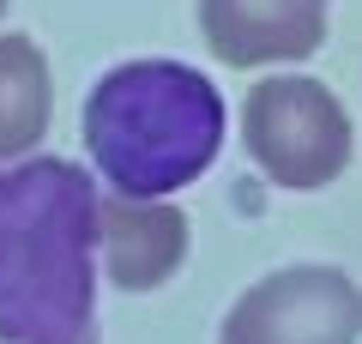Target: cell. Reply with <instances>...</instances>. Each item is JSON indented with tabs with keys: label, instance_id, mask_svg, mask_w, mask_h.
<instances>
[{
	"label": "cell",
	"instance_id": "obj_3",
	"mask_svg": "<svg viewBox=\"0 0 362 344\" xmlns=\"http://www.w3.org/2000/svg\"><path fill=\"white\" fill-rule=\"evenodd\" d=\"M242 145L278 188L314 193L350 164V115L320 79H259L242 103Z\"/></svg>",
	"mask_w": 362,
	"mask_h": 344
},
{
	"label": "cell",
	"instance_id": "obj_1",
	"mask_svg": "<svg viewBox=\"0 0 362 344\" xmlns=\"http://www.w3.org/2000/svg\"><path fill=\"white\" fill-rule=\"evenodd\" d=\"M0 344H97V181L66 157L0 164Z\"/></svg>",
	"mask_w": 362,
	"mask_h": 344
},
{
	"label": "cell",
	"instance_id": "obj_6",
	"mask_svg": "<svg viewBox=\"0 0 362 344\" xmlns=\"http://www.w3.org/2000/svg\"><path fill=\"white\" fill-rule=\"evenodd\" d=\"M97 254L121 290H157L187 260V217L163 200H97Z\"/></svg>",
	"mask_w": 362,
	"mask_h": 344
},
{
	"label": "cell",
	"instance_id": "obj_4",
	"mask_svg": "<svg viewBox=\"0 0 362 344\" xmlns=\"http://www.w3.org/2000/svg\"><path fill=\"white\" fill-rule=\"evenodd\" d=\"M362 290L338 266H284L247 284L223 314L218 344H356Z\"/></svg>",
	"mask_w": 362,
	"mask_h": 344
},
{
	"label": "cell",
	"instance_id": "obj_7",
	"mask_svg": "<svg viewBox=\"0 0 362 344\" xmlns=\"http://www.w3.org/2000/svg\"><path fill=\"white\" fill-rule=\"evenodd\" d=\"M54 85L49 61L30 37H0V164L30 157V145L49 133Z\"/></svg>",
	"mask_w": 362,
	"mask_h": 344
},
{
	"label": "cell",
	"instance_id": "obj_2",
	"mask_svg": "<svg viewBox=\"0 0 362 344\" xmlns=\"http://www.w3.org/2000/svg\"><path fill=\"white\" fill-rule=\"evenodd\" d=\"M223 145V97L181 61H121L85 97V151L133 200H169L199 181Z\"/></svg>",
	"mask_w": 362,
	"mask_h": 344
},
{
	"label": "cell",
	"instance_id": "obj_8",
	"mask_svg": "<svg viewBox=\"0 0 362 344\" xmlns=\"http://www.w3.org/2000/svg\"><path fill=\"white\" fill-rule=\"evenodd\" d=\"M0 13H6V0H0Z\"/></svg>",
	"mask_w": 362,
	"mask_h": 344
},
{
	"label": "cell",
	"instance_id": "obj_5",
	"mask_svg": "<svg viewBox=\"0 0 362 344\" xmlns=\"http://www.w3.org/2000/svg\"><path fill=\"white\" fill-rule=\"evenodd\" d=\"M199 37L223 67L308 61L326 42V0H199Z\"/></svg>",
	"mask_w": 362,
	"mask_h": 344
}]
</instances>
